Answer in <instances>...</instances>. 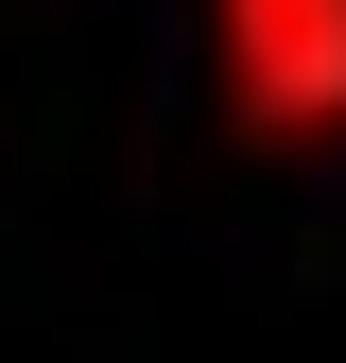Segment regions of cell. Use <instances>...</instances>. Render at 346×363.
I'll return each instance as SVG.
<instances>
[{"instance_id": "1", "label": "cell", "mask_w": 346, "mask_h": 363, "mask_svg": "<svg viewBox=\"0 0 346 363\" xmlns=\"http://www.w3.org/2000/svg\"><path fill=\"white\" fill-rule=\"evenodd\" d=\"M208 52L260 156H346V0H208Z\"/></svg>"}]
</instances>
